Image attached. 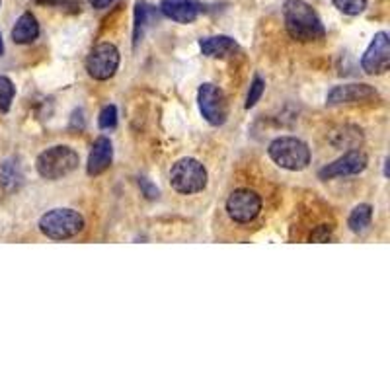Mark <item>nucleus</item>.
Listing matches in <instances>:
<instances>
[{
  "label": "nucleus",
  "mask_w": 390,
  "mask_h": 390,
  "mask_svg": "<svg viewBox=\"0 0 390 390\" xmlns=\"http://www.w3.org/2000/svg\"><path fill=\"white\" fill-rule=\"evenodd\" d=\"M283 20H285V28L291 39H295L298 43L320 41L326 35L320 16L305 0H285Z\"/></svg>",
  "instance_id": "f257e3e1"
},
{
  "label": "nucleus",
  "mask_w": 390,
  "mask_h": 390,
  "mask_svg": "<svg viewBox=\"0 0 390 390\" xmlns=\"http://www.w3.org/2000/svg\"><path fill=\"white\" fill-rule=\"evenodd\" d=\"M267 154L279 168L289 172H300L310 164L309 145L297 137H279L271 141Z\"/></svg>",
  "instance_id": "f03ea898"
},
{
  "label": "nucleus",
  "mask_w": 390,
  "mask_h": 390,
  "mask_svg": "<svg viewBox=\"0 0 390 390\" xmlns=\"http://www.w3.org/2000/svg\"><path fill=\"white\" fill-rule=\"evenodd\" d=\"M79 162L81 158L76 150L67 145H57V147L43 150L37 156L35 168H37V174L45 180H61L74 172L79 168Z\"/></svg>",
  "instance_id": "7ed1b4c3"
},
{
  "label": "nucleus",
  "mask_w": 390,
  "mask_h": 390,
  "mask_svg": "<svg viewBox=\"0 0 390 390\" xmlns=\"http://www.w3.org/2000/svg\"><path fill=\"white\" fill-rule=\"evenodd\" d=\"M84 217L74 209H51L39 218L41 234L51 240H69L84 230Z\"/></svg>",
  "instance_id": "20e7f679"
},
{
  "label": "nucleus",
  "mask_w": 390,
  "mask_h": 390,
  "mask_svg": "<svg viewBox=\"0 0 390 390\" xmlns=\"http://www.w3.org/2000/svg\"><path fill=\"white\" fill-rule=\"evenodd\" d=\"M170 185L178 194L194 195L207 187L205 166L195 158H180L172 164L170 170Z\"/></svg>",
  "instance_id": "39448f33"
},
{
  "label": "nucleus",
  "mask_w": 390,
  "mask_h": 390,
  "mask_svg": "<svg viewBox=\"0 0 390 390\" xmlns=\"http://www.w3.org/2000/svg\"><path fill=\"white\" fill-rule=\"evenodd\" d=\"M197 103H199V112L209 125L218 127L227 123L229 100L218 86L211 84V82L201 84L199 90H197Z\"/></svg>",
  "instance_id": "423d86ee"
},
{
  "label": "nucleus",
  "mask_w": 390,
  "mask_h": 390,
  "mask_svg": "<svg viewBox=\"0 0 390 390\" xmlns=\"http://www.w3.org/2000/svg\"><path fill=\"white\" fill-rule=\"evenodd\" d=\"M119 49L110 41H103L90 51L86 59V70L94 81H110L119 69Z\"/></svg>",
  "instance_id": "0eeeda50"
},
{
  "label": "nucleus",
  "mask_w": 390,
  "mask_h": 390,
  "mask_svg": "<svg viewBox=\"0 0 390 390\" xmlns=\"http://www.w3.org/2000/svg\"><path fill=\"white\" fill-rule=\"evenodd\" d=\"M260 211H262V197L248 187L234 189L227 199V213L234 223L240 225L252 223L260 215Z\"/></svg>",
  "instance_id": "6e6552de"
},
{
  "label": "nucleus",
  "mask_w": 390,
  "mask_h": 390,
  "mask_svg": "<svg viewBox=\"0 0 390 390\" xmlns=\"http://www.w3.org/2000/svg\"><path fill=\"white\" fill-rule=\"evenodd\" d=\"M361 69L371 76L384 74L390 69V37L387 32L375 34L367 51L361 57Z\"/></svg>",
  "instance_id": "1a4fd4ad"
},
{
  "label": "nucleus",
  "mask_w": 390,
  "mask_h": 390,
  "mask_svg": "<svg viewBox=\"0 0 390 390\" xmlns=\"http://www.w3.org/2000/svg\"><path fill=\"white\" fill-rule=\"evenodd\" d=\"M369 158L363 150L351 149L345 152L344 156H340L332 164H326L318 172L320 180H333V178H345V176H356L361 174L367 168Z\"/></svg>",
  "instance_id": "9d476101"
},
{
  "label": "nucleus",
  "mask_w": 390,
  "mask_h": 390,
  "mask_svg": "<svg viewBox=\"0 0 390 390\" xmlns=\"http://www.w3.org/2000/svg\"><path fill=\"white\" fill-rule=\"evenodd\" d=\"M379 100V92L369 84H342L333 86L326 96L328 105H344V103H367Z\"/></svg>",
  "instance_id": "9b49d317"
},
{
  "label": "nucleus",
  "mask_w": 390,
  "mask_h": 390,
  "mask_svg": "<svg viewBox=\"0 0 390 390\" xmlns=\"http://www.w3.org/2000/svg\"><path fill=\"white\" fill-rule=\"evenodd\" d=\"M114 161V145L107 137H98L94 141L92 150L88 154V164H86V172L88 176H102Z\"/></svg>",
  "instance_id": "f8f14e48"
},
{
  "label": "nucleus",
  "mask_w": 390,
  "mask_h": 390,
  "mask_svg": "<svg viewBox=\"0 0 390 390\" xmlns=\"http://www.w3.org/2000/svg\"><path fill=\"white\" fill-rule=\"evenodd\" d=\"M162 16L178 23H192L199 16V4L194 0H161Z\"/></svg>",
  "instance_id": "ddd939ff"
},
{
  "label": "nucleus",
  "mask_w": 390,
  "mask_h": 390,
  "mask_svg": "<svg viewBox=\"0 0 390 390\" xmlns=\"http://www.w3.org/2000/svg\"><path fill=\"white\" fill-rule=\"evenodd\" d=\"M201 53L211 59H225L238 51V43L230 35H211L199 41Z\"/></svg>",
  "instance_id": "4468645a"
},
{
  "label": "nucleus",
  "mask_w": 390,
  "mask_h": 390,
  "mask_svg": "<svg viewBox=\"0 0 390 390\" xmlns=\"http://www.w3.org/2000/svg\"><path fill=\"white\" fill-rule=\"evenodd\" d=\"M39 37V23L32 12H23L22 16L16 20V25L12 28V39L18 45H28L34 43Z\"/></svg>",
  "instance_id": "2eb2a0df"
},
{
  "label": "nucleus",
  "mask_w": 390,
  "mask_h": 390,
  "mask_svg": "<svg viewBox=\"0 0 390 390\" xmlns=\"http://www.w3.org/2000/svg\"><path fill=\"white\" fill-rule=\"evenodd\" d=\"M158 8L150 6L145 0H137L135 4V30H133V37H135V45L143 39V35L147 32V28L156 23L158 20Z\"/></svg>",
  "instance_id": "dca6fc26"
},
{
  "label": "nucleus",
  "mask_w": 390,
  "mask_h": 390,
  "mask_svg": "<svg viewBox=\"0 0 390 390\" xmlns=\"http://www.w3.org/2000/svg\"><path fill=\"white\" fill-rule=\"evenodd\" d=\"M330 145L336 147V149H357L359 143L363 141V135H361V129L356 125H342L338 129H333L330 133Z\"/></svg>",
  "instance_id": "f3484780"
},
{
  "label": "nucleus",
  "mask_w": 390,
  "mask_h": 390,
  "mask_svg": "<svg viewBox=\"0 0 390 390\" xmlns=\"http://www.w3.org/2000/svg\"><path fill=\"white\" fill-rule=\"evenodd\" d=\"M23 184V174L20 164L10 158V161L2 162V168H0V185L6 189V192H14Z\"/></svg>",
  "instance_id": "a211bd4d"
},
{
  "label": "nucleus",
  "mask_w": 390,
  "mask_h": 390,
  "mask_svg": "<svg viewBox=\"0 0 390 390\" xmlns=\"http://www.w3.org/2000/svg\"><path fill=\"white\" fill-rule=\"evenodd\" d=\"M371 220H373V207L369 203H361L357 205L351 213H349V218H347V227L351 232L356 234H361L371 227Z\"/></svg>",
  "instance_id": "6ab92c4d"
},
{
  "label": "nucleus",
  "mask_w": 390,
  "mask_h": 390,
  "mask_svg": "<svg viewBox=\"0 0 390 390\" xmlns=\"http://www.w3.org/2000/svg\"><path fill=\"white\" fill-rule=\"evenodd\" d=\"M265 92V79L262 74H254L252 82H250V90H248V96H246V103L244 107L246 110H252L256 103L262 100V96Z\"/></svg>",
  "instance_id": "aec40b11"
},
{
  "label": "nucleus",
  "mask_w": 390,
  "mask_h": 390,
  "mask_svg": "<svg viewBox=\"0 0 390 390\" xmlns=\"http://www.w3.org/2000/svg\"><path fill=\"white\" fill-rule=\"evenodd\" d=\"M16 96V86L8 76H0V112L6 114L10 110L12 102Z\"/></svg>",
  "instance_id": "412c9836"
},
{
  "label": "nucleus",
  "mask_w": 390,
  "mask_h": 390,
  "mask_svg": "<svg viewBox=\"0 0 390 390\" xmlns=\"http://www.w3.org/2000/svg\"><path fill=\"white\" fill-rule=\"evenodd\" d=\"M333 6L347 16H359L367 8V0H332Z\"/></svg>",
  "instance_id": "4be33fe9"
},
{
  "label": "nucleus",
  "mask_w": 390,
  "mask_h": 390,
  "mask_svg": "<svg viewBox=\"0 0 390 390\" xmlns=\"http://www.w3.org/2000/svg\"><path fill=\"white\" fill-rule=\"evenodd\" d=\"M98 123H100V129H103V131L115 129V125H117V107H115L114 103L105 105L102 112H100Z\"/></svg>",
  "instance_id": "5701e85b"
},
{
  "label": "nucleus",
  "mask_w": 390,
  "mask_h": 390,
  "mask_svg": "<svg viewBox=\"0 0 390 390\" xmlns=\"http://www.w3.org/2000/svg\"><path fill=\"white\" fill-rule=\"evenodd\" d=\"M310 242H330L332 240V227L328 225H318L316 229L309 234Z\"/></svg>",
  "instance_id": "b1692460"
},
{
  "label": "nucleus",
  "mask_w": 390,
  "mask_h": 390,
  "mask_svg": "<svg viewBox=\"0 0 390 390\" xmlns=\"http://www.w3.org/2000/svg\"><path fill=\"white\" fill-rule=\"evenodd\" d=\"M137 184H138V187H141V192H143V195L147 197V199H158V195H161V192H158V187L156 185H152L147 180V178H138L137 180Z\"/></svg>",
  "instance_id": "393cba45"
},
{
  "label": "nucleus",
  "mask_w": 390,
  "mask_h": 390,
  "mask_svg": "<svg viewBox=\"0 0 390 390\" xmlns=\"http://www.w3.org/2000/svg\"><path fill=\"white\" fill-rule=\"evenodd\" d=\"M90 2V6H94L96 10H103V8H107L114 0H88Z\"/></svg>",
  "instance_id": "a878e982"
},
{
  "label": "nucleus",
  "mask_w": 390,
  "mask_h": 390,
  "mask_svg": "<svg viewBox=\"0 0 390 390\" xmlns=\"http://www.w3.org/2000/svg\"><path fill=\"white\" fill-rule=\"evenodd\" d=\"M37 4H43V6H57V4H63L65 0H35Z\"/></svg>",
  "instance_id": "bb28decb"
},
{
  "label": "nucleus",
  "mask_w": 390,
  "mask_h": 390,
  "mask_svg": "<svg viewBox=\"0 0 390 390\" xmlns=\"http://www.w3.org/2000/svg\"><path fill=\"white\" fill-rule=\"evenodd\" d=\"M2 53H4V41H2V34H0V57H2Z\"/></svg>",
  "instance_id": "cd10ccee"
},
{
  "label": "nucleus",
  "mask_w": 390,
  "mask_h": 390,
  "mask_svg": "<svg viewBox=\"0 0 390 390\" xmlns=\"http://www.w3.org/2000/svg\"><path fill=\"white\" fill-rule=\"evenodd\" d=\"M0 4H2V0H0Z\"/></svg>",
  "instance_id": "c85d7f7f"
}]
</instances>
